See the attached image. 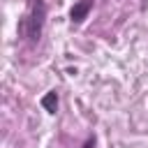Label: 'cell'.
Listing matches in <instances>:
<instances>
[{
	"label": "cell",
	"instance_id": "obj_3",
	"mask_svg": "<svg viewBox=\"0 0 148 148\" xmlns=\"http://www.w3.org/2000/svg\"><path fill=\"white\" fill-rule=\"evenodd\" d=\"M42 106H44L49 113H56V109H58V92H56V90L46 92V95L42 97Z\"/></svg>",
	"mask_w": 148,
	"mask_h": 148
},
{
	"label": "cell",
	"instance_id": "obj_4",
	"mask_svg": "<svg viewBox=\"0 0 148 148\" xmlns=\"http://www.w3.org/2000/svg\"><path fill=\"white\" fill-rule=\"evenodd\" d=\"M92 146H95V141H92V139H88V141H86V146H83V148H92Z\"/></svg>",
	"mask_w": 148,
	"mask_h": 148
},
{
	"label": "cell",
	"instance_id": "obj_2",
	"mask_svg": "<svg viewBox=\"0 0 148 148\" xmlns=\"http://www.w3.org/2000/svg\"><path fill=\"white\" fill-rule=\"evenodd\" d=\"M90 9H92V0H81V2H76V5L69 9V18H72L74 23H81V21L88 16Z\"/></svg>",
	"mask_w": 148,
	"mask_h": 148
},
{
	"label": "cell",
	"instance_id": "obj_1",
	"mask_svg": "<svg viewBox=\"0 0 148 148\" xmlns=\"http://www.w3.org/2000/svg\"><path fill=\"white\" fill-rule=\"evenodd\" d=\"M44 18H46V5L42 0H32L30 2V14L21 21V32L30 42H37L39 35H42V28H44Z\"/></svg>",
	"mask_w": 148,
	"mask_h": 148
}]
</instances>
